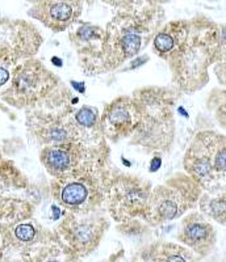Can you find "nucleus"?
I'll list each match as a JSON object with an SVG mask.
<instances>
[{
	"mask_svg": "<svg viewBox=\"0 0 226 262\" xmlns=\"http://www.w3.org/2000/svg\"><path fill=\"white\" fill-rule=\"evenodd\" d=\"M212 216L216 219H226V199L214 198L209 201L208 210Z\"/></svg>",
	"mask_w": 226,
	"mask_h": 262,
	"instance_id": "aec40b11",
	"label": "nucleus"
},
{
	"mask_svg": "<svg viewBox=\"0 0 226 262\" xmlns=\"http://www.w3.org/2000/svg\"><path fill=\"white\" fill-rule=\"evenodd\" d=\"M108 228L104 216L96 214H69L58 228L62 244L77 257L88 256L96 249Z\"/></svg>",
	"mask_w": 226,
	"mask_h": 262,
	"instance_id": "0eeeda50",
	"label": "nucleus"
},
{
	"mask_svg": "<svg viewBox=\"0 0 226 262\" xmlns=\"http://www.w3.org/2000/svg\"><path fill=\"white\" fill-rule=\"evenodd\" d=\"M214 171L226 172V147L220 148L216 155L214 161Z\"/></svg>",
	"mask_w": 226,
	"mask_h": 262,
	"instance_id": "4be33fe9",
	"label": "nucleus"
},
{
	"mask_svg": "<svg viewBox=\"0 0 226 262\" xmlns=\"http://www.w3.org/2000/svg\"><path fill=\"white\" fill-rule=\"evenodd\" d=\"M187 28L182 21H172L158 30L153 40L154 50L158 55L170 60L187 41Z\"/></svg>",
	"mask_w": 226,
	"mask_h": 262,
	"instance_id": "4468645a",
	"label": "nucleus"
},
{
	"mask_svg": "<svg viewBox=\"0 0 226 262\" xmlns=\"http://www.w3.org/2000/svg\"><path fill=\"white\" fill-rule=\"evenodd\" d=\"M150 195V183L138 177L120 176L111 180L107 190L109 214L116 222H128L145 216Z\"/></svg>",
	"mask_w": 226,
	"mask_h": 262,
	"instance_id": "423d86ee",
	"label": "nucleus"
},
{
	"mask_svg": "<svg viewBox=\"0 0 226 262\" xmlns=\"http://www.w3.org/2000/svg\"><path fill=\"white\" fill-rule=\"evenodd\" d=\"M138 262H194L190 252L171 242L153 245L140 254Z\"/></svg>",
	"mask_w": 226,
	"mask_h": 262,
	"instance_id": "f3484780",
	"label": "nucleus"
},
{
	"mask_svg": "<svg viewBox=\"0 0 226 262\" xmlns=\"http://www.w3.org/2000/svg\"><path fill=\"white\" fill-rule=\"evenodd\" d=\"M82 8L81 1H38L29 9L28 15L53 32H63L77 23Z\"/></svg>",
	"mask_w": 226,
	"mask_h": 262,
	"instance_id": "ddd939ff",
	"label": "nucleus"
},
{
	"mask_svg": "<svg viewBox=\"0 0 226 262\" xmlns=\"http://www.w3.org/2000/svg\"><path fill=\"white\" fill-rule=\"evenodd\" d=\"M117 9L107 26L105 71L120 67L146 48L161 25V7L155 3H109Z\"/></svg>",
	"mask_w": 226,
	"mask_h": 262,
	"instance_id": "f257e3e1",
	"label": "nucleus"
},
{
	"mask_svg": "<svg viewBox=\"0 0 226 262\" xmlns=\"http://www.w3.org/2000/svg\"><path fill=\"white\" fill-rule=\"evenodd\" d=\"M142 110V121L134 132L136 143L151 150H166L172 139L171 93L162 88H146L134 97Z\"/></svg>",
	"mask_w": 226,
	"mask_h": 262,
	"instance_id": "7ed1b4c3",
	"label": "nucleus"
},
{
	"mask_svg": "<svg viewBox=\"0 0 226 262\" xmlns=\"http://www.w3.org/2000/svg\"><path fill=\"white\" fill-rule=\"evenodd\" d=\"M198 197L194 181L178 176L151 190L149 207L143 218L151 224H161L184 214Z\"/></svg>",
	"mask_w": 226,
	"mask_h": 262,
	"instance_id": "39448f33",
	"label": "nucleus"
},
{
	"mask_svg": "<svg viewBox=\"0 0 226 262\" xmlns=\"http://www.w3.org/2000/svg\"><path fill=\"white\" fill-rule=\"evenodd\" d=\"M77 121L78 126L83 130H95L100 129V117L97 113L96 107L92 106H83L82 109L77 111V114L74 115Z\"/></svg>",
	"mask_w": 226,
	"mask_h": 262,
	"instance_id": "a211bd4d",
	"label": "nucleus"
},
{
	"mask_svg": "<svg viewBox=\"0 0 226 262\" xmlns=\"http://www.w3.org/2000/svg\"><path fill=\"white\" fill-rule=\"evenodd\" d=\"M77 256L59 242L33 244L21 253L20 260L12 262H77Z\"/></svg>",
	"mask_w": 226,
	"mask_h": 262,
	"instance_id": "2eb2a0df",
	"label": "nucleus"
},
{
	"mask_svg": "<svg viewBox=\"0 0 226 262\" xmlns=\"http://www.w3.org/2000/svg\"><path fill=\"white\" fill-rule=\"evenodd\" d=\"M142 121V110L134 97L121 96L109 103L100 117L103 135L112 142L134 135Z\"/></svg>",
	"mask_w": 226,
	"mask_h": 262,
	"instance_id": "1a4fd4ad",
	"label": "nucleus"
},
{
	"mask_svg": "<svg viewBox=\"0 0 226 262\" xmlns=\"http://www.w3.org/2000/svg\"><path fill=\"white\" fill-rule=\"evenodd\" d=\"M41 45V36L32 25L21 20L0 23V58L16 62L19 58L36 54Z\"/></svg>",
	"mask_w": 226,
	"mask_h": 262,
	"instance_id": "f8f14e48",
	"label": "nucleus"
},
{
	"mask_svg": "<svg viewBox=\"0 0 226 262\" xmlns=\"http://www.w3.org/2000/svg\"><path fill=\"white\" fill-rule=\"evenodd\" d=\"M0 23H1V21H0Z\"/></svg>",
	"mask_w": 226,
	"mask_h": 262,
	"instance_id": "5701e85b",
	"label": "nucleus"
},
{
	"mask_svg": "<svg viewBox=\"0 0 226 262\" xmlns=\"http://www.w3.org/2000/svg\"><path fill=\"white\" fill-rule=\"evenodd\" d=\"M56 85V78L38 60L29 59L17 64L3 99L13 106H33L44 100Z\"/></svg>",
	"mask_w": 226,
	"mask_h": 262,
	"instance_id": "20e7f679",
	"label": "nucleus"
},
{
	"mask_svg": "<svg viewBox=\"0 0 226 262\" xmlns=\"http://www.w3.org/2000/svg\"><path fill=\"white\" fill-rule=\"evenodd\" d=\"M12 63L15 64V62L11 59H7V58H0V87H3L4 84H7V81L11 78V66Z\"/></svg>",
	"mask_w": 226,
	"mask_h": 262,
	"instance_id": "412c9836",
	"label": "nucleus"
},
{
	"mask_svg": "<svg viewBox=\"0 0 226 262\" xmlns=\"http://www.w3.org/2000/svg\"><path fill=\"white\" fill-rule=\"evenodd\" d=\"M40 159L54 179L85 168L97 167V159L92 157L88 147L82 142L44 147Z\"/></svg>",
	"mask_w": 226,
	"mask_h": 262,
	"instance_id": "9d476101",
	"label": "nucleus"
},
{
	"mask_svg": "<svg viewBox=\"0 0 226 262\" xmlns=\"http://www.w3.org/2000/svg\"><path fill=\"white\" fill-rule=\"evenodd\" d=\"M70 40L75 45L81 64H83L85 71L88 74L105 72V30L97 25L81 21L70 33Z\"/></svg>",
	"mask_w": 226,
	"mask_h": 262,
	"instance_id": "9b49d317",
	"label": "nucleus"
},
{
	"mask_svg": "<svg viewBox=\"0 0 226 262\" xmlns=\"http://www.w3.org/2000/svg\"><path fill=\"white\" fill-rule=\"evenodd\" d=\"M36 235V230L32 224H20L15 228V237L21 245H33Z\"/></svg>",
	"mask_w": 226,
	"mask_h": 262,
	"instance_id": "6ab92c4d",
	"label": "nucleus"
},
{
	"mask_svg": "<svg viewBox=\"0 0 226 262\" xmlns=\"http://www.w3.org/2000/svg\"><path fill=\"white\" fill-rule=\"evenodd\" d=\"M108 183L97 167L85 168L56 177L52 183L53 197L71 214H93L104 203Z\"/></svg>",
	"mask_w": 226,
	"mask_h": 262,
	"instance_id": "f03ea898",
	"label": "nucleus"
},
{
	"mask_svg": "<svg viewBox=\"0 0 226 262\" xmlns=\"http://www.w3.org/2000/svg\"><path fill=\"white\" fill-rule=\"evenodd\" d=\"M210 231L212 230L206 223L191 216L183 224L182 234L179 238L198 253H206V250L209 249V245L212 244Z\"/></svg>",
	"mask_w": 226,
	"mask_h": 262,
	"instance_id": "dca6fc26",
	"label": "nucleus"
},
{
	"mask_svg": "<svg viewBox=\"0 0 226 262\" xmlns=\"http://www.w3.org/2000/svg\"><path fill=\"white\" fill-rule=\"evenodd\" d=\"M29 129L37 139L49 146L82 142L81 127L78 126L75 117L70 115L69 110L45 113L38 111L29 117Z\"/></svg>",
	"mask_w": 226,
	"mask_h": 262,
	"instance_id": "6e6552de",
	"label": "nucleus"
}]
</instances>
